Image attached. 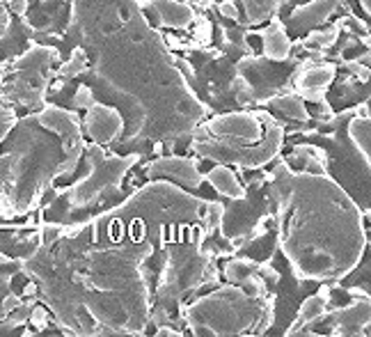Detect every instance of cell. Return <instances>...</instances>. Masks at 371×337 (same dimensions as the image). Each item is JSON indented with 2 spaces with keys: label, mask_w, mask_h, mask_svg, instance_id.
<instances>
[{
  "label": "cell",
  "mask_w": 371,
  "mask_h": 337,
  "mask_svg": "<svg viewBox=\"0 0 371 337\" xmlns=\"http://www.w3.org/2000/svg\"><path fill=\"white\" fill-rule=\"evenodd\" d=\"M209 184L216 188L220 195H227V197H234V200H241L245 195V190H243V186L238 184V179H236L234 172L227 170V168H222V166L213 168L209 172Z\"/></svg>",
  "instance_id": "obj_8"
},
{
  "label": "cell",
  "mask_w": 371,
  "mask_h": 337,
  "mask_svg": "<svg viewBox=\"0 0 371 337\" xmlns=\"http://www.w3.org/2000/svg\"><path fill=\"white\" fill-rule=\"evenodd\" d=\"M363 7H365V12H369V0H363Z\"/></svg>",
  "instance_id": "obj_17"
},
{
  "label": "cell",
  "mask_w": 371,
  "mask_h": 337,
  "mask_svg": "<svg viewBox=\"0 0 371 337\" xmlns=\"http://www.w3.org/2000/svg\"><path fill=\"white\" fill-rule=\"evenodd\" d=\"M243 3H245V10H248V19L257 23V21L266 19V16H271L277 0H243Z\"/></svg>",
  "instance_id": "obj_11"
},
{
  "label": "cell",
  "mask_w": 371,
  "mask_h": 337,
  "mask_svg": "<svg viewBox=\"0 0 371 337\" xmlns=\"http://www.w3.org/2000/svg\"><path fill=\"white\" fill-rule=\"evenodd\" d=\"M3 282H5V280H0V285H3Z\"/></svg>",
  "instance_id": "obj_19"
},
{
  "label": "cell",
  "mask_w": 371,
  "mask_h": 337,
  "mask_svg": "<svg viewBox=\"0 0 371 337\" xmlns=\"http://www.w3.org/2000/svg\"><path fill=\"white\" fill-rule=\"evenodd\" d=\"M262 39H264V51L266 56L271 60H286L289 58V51H291V42L286 37V30L282 23H273L271 28L262 32Z\"/></svg>",
  "instance_id": "obj_6"
},
{
  "label": "cell",
  "mask_w": 371,
  "mask_h": 337,
  "mask_svg": "<svg viewBox=\"0 0 371 337\" xmlns=\"http://www.w3.org/2000/svg\"><path fill=\"white\" fill-rule=\"evenodd\" d=\"M326 307H328V289H321L319 294L310 296L308 300L303 303L300 312H298V319L293 321V328L289 333H296L300 326H308L312 321H317L319 317L326 314Z\"/></svg>",
  "instance_id": "obj_7"
},
{
  "label": "cell",
  "mask_w": 371,
  "mask_h": 337,
  "mask_svg": "<svg viewBox=\"0 0 371 337\" xmlns=\"http://www.w3.org/2000/svg\"><path fill=\"white\" fill-rule=\"evenodd\" d=\"M73 106L76 108H90L92 106V90L85 87V85H80L76 97H73Z\"/></svg>",
  "instance_id": "obj_14"
},
{
  "label": "cell",
  "mask_w": 371,
  "mask_h": 337,
  "mask_svg": "<svg viewBox=\"0 0 371 337\" xmlns=\"http://www.w3.org/2000/svg\"><path fill=\"white\" fill-rule=\"evenodd\" d=\"M152 7L159 14V21L163 25H172V28H186L195 19L190 7L179 0H152Z\"/></svg>",
  "instance_id": "obj_4"
},
{
  "label": "cell",
  "mask_w": 371,
  "mask_h": 337,
  "mask_svg": "<svg viewBox=\"0 0 371 337\" xmlns=\"http://www.w3.org/2000/svg\"><path fill=\"white\" fill-rule=\"evenodd\" d=\"M271 106L275 108L277 113H282L286 117H293V120H308V108H305V104L300 102L298 97H277L271 102Z\"/></svg>",
  "instance_id": "obj_9"
},
{
  "label": "cell",
  "mask_w": 371,
  "mask_h": 337,
  "mask_svg": "<svg viewBox=\"0 0 371 337\" xmlns=\"http://www.w3.org/2000/svg\"><path fill=\"white\" fill-rule=\"evenodd\" d=\"M0 262H5V257H3V255H0Z\"/></svg>",
  "instance_id": "obj_18"
},
{
  "label": "cell",
  "mask_w": 371,
  "mask_h": 337,
  "mask_svg": "<svg viewBox=\"0 0 371 337\" xmlns=\"http://www.w3.org/2000/svg\"><path fill=\"white\" fill-rule=\"evenodd\" d=\"M335 39H337V28H332V30H326V32H312L310 37H308V42L303 44V47H308V49H312V51H323V49H328L330 44H335Z\"/></svg>",
  "instance_id": "obj_12"
},
{
  "label": "cell",
  "mask_w": 371,
  "mask_h": 337,
  "mask_svg": "<svg viewBox=\"0 0 371 337\" xmlns=\"http://www.w3.org/2000/svg\"><path fill=\"white\" fill-rule=\"evenodd\" d=\"M339 3H344V0H314V3H310L308 7H303V10L291 16V25L293 28H310V25L326 21Z\"/></svg>",
  "instance_id": "obj_5"
},
{
  "label": "cell",
  "mask_w": 371,
  "mask_h": 337,
  "mask_svg": "<svg viewBox=\"0 0 371 337\" xmlns=\"http://www.w3.org/2000/svg\"><path fill=\"white\" fill-rule=\"evenodd\" d=\"M9 10H12V14L23 16L28 10V0H9Z\"/></svg>",
  "instance_id": "obj_16"
},
{
  "label": "cell",
  "mask_w": 371,
  "mask_h": 337,
  "mask_svg": "<svg viewBox=\"0 0 371 337\" xmlns=\"http://www.w3.org/2000/svg\"><path fill=\"white\" fill-rule=\"evenodd\" d=\"M348 133H351V138H353V142L358 145V147L363 149L365 163H369V117H363V120H360V115H358L355 120L351 122Z\"/></svg>",
  "instance_id": "obj_10"
},
{
  "label": "cell",
  "mask_w": 371,
  "mask_h": 337,
  "mask_svg": "<svg viewBox=\"0 0 371 337\" xmlns=\"http://www.w3.org/2000/svg\"><path fill=\"white\" fill-rule=\"evenodd\" d=\"M80 71H85V53H83L80 49H76V51H73L71 60L64 62V67L60 69V74L67 76V78H73V76H78Z\"/></svg>",
  "instance_id": "obj_13"
},
{
  "label": "cell",
  "mask_w": 371,
  "mask_h": 337,
  "mask_svg": "<svg viewBox=\"0 0 371 337\" xmlns=\"http://www.w3.org/2000/svg\"><path fill=\"white\" fill-rule=\"evenodd\" d=\"M218 12H220L222 16H227V19H238V12H236V7H234V3H231V0H225V3H220V5H218Z\"/></svg>",
  "instance_id": "obj_15"
},
{
  "label": "cell",
  "mask_w": 371,
  "mask_h": 337,
  "mask_svg": "<svg viewBox=\"0 0 371 337\" xmlns=\"http://www.w3.org/2000/svg\"><path fill=\"white\" fill-rule=\"evenodd\" d=\"M147 175L150 177H179L186 186H195L197 188L202 184V177L197 168L193 166V161L188 159H161L150 166L147 170Z\"/></svg>",
  "instance_id": "obj_3"
},
{
  "label": "cell",
  "mask_w": 371,
  "mask_h": 337,
  "mask_svg": "<svg viewBox=\"0 0 371 337\" xmlns=\"http://www.w3.org/2000/svg\"><path fill=\"white\" fill-rule=\"evenodd\" d=\"M119 131H122V117L117 111L108 106H90L87 113V133L95 138V142H110L117 138Z\"/></svg>",
  "instance_id": "obj_1"
},
{
  "label": "cell",
  "mask_w": 371,
  "mask_h": 337,
  "mask_svg": "<svg viewBox=\"0 0 371 337\" xmlns=\"http://www.w3.org/2000/svg\"><path fill=\"white\" fill-rule=\"evenodd\" d=\"M335 78V67L332 65H317V67H303L296 76V90L308 99L321 102V94Z\"/></svg>",
  "instance_id": "obj_2"
}]
</instances>
